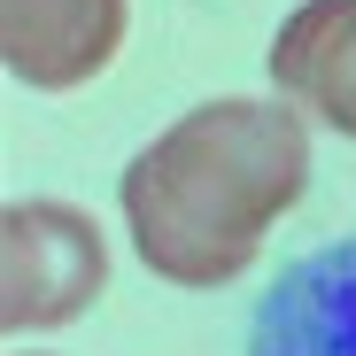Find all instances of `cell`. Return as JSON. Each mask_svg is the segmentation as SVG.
I'll use <instances>...</instances> for the list:
<instances>
[{
	"label": "cell",
	"mask_w": 356,
	"mask_h": 356,
	"mask_svg": "<svg viewBox=\"0 0 356 356\" xmlns=\"http://www.w3.org/2000/svg\"><path fill=\"white\" fill-rule=\"evenodd\" d=\"M132 0H0V63L31 93H78L116 63Z\"/></svg>",
	"instance_id": "obj_3"
},
{
	"label": "cell",
	"mask_w": 356,
	"mask_h": 356,
	"mask_svg": "<svg viewBox=\"0 0 356 356\" xmlns=\"http://www.w3.org/2000/svg\"><path fill=\"white\" fill-rule=\"evenodd\" d=\"M108 286V241L78 202H8L0 209V325L54 333L78 325Z\"/></svg>",
	"instance_id": "obj_2"
},
{
	"label": "cell",
	"mask_w": 356,
	"mask_h": 356,
	"mask_svg": "<svg viewBox=\"0 0 356 356\" xmlns=\"http://www.w3.org/2000/svg\"><path fill=\"white\" fill-rule=\"evenodd\" d=\"M16 356H39V348H16Z\"/></svg>",
	"instance_id": "obj_6"
},
{
	"label": "cell",
	"mask_w": 356,
	"mask_h": 356,
	"mask_svg": "<svg viewBox=\"0 0 356 356\" xmlns=\"http://www.w3.org/2000/svg\"><path fill=\"white\" fill-rule=\"evenodd\" d=\"M271 86L325 132L356 140V0H302L271 39Z\"/></svg>",
	"instance_id": "obj_5"
},
{
	"label": "cell",
	"mask_w": 356,
	"mask_h": 356,
	"mask_svg": "<svg viewBox=\"0 0 356 356\" xmlns=\"http://www.w3.org/2000/svg\"><path fill=\"white\" fill-rule=\"evenodd\" d=\"M310 186V124L294 101H202L155 132L124 178L116 209L155 279L225 286L264 256V232Z\"/></svg>",
	"instance_id": "obj_1"
},
{
	"label": "cell",
	"mask_w": 356,
	"mask_h": 356,
	"mask_svg": "<svg viewBox=\"0 0 356 356\" xmlns=\"http://www.w3.org/2000/svg\"><path fill=\"white\" fill-rule=\"evenodd\" d=\"M248 356H356V241L310 248L248 318Z\"/></svg>",
	"instance_id": "obj_4"
}]
</instances>
